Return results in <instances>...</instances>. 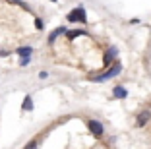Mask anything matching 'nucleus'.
I'll use <instances>...</instances> for the list:
<instances>
[{
  "label": "nucleus",
  "instance_id": "nucleus-1",
  "mask_svg": "<svg viewBox=\"0 0 151 149\" xmlns=\"http://www.w3.org/2000/svg\"><path fill=\"white\" fill-rule=\"evenodd\" d=\"M120 70H122V66L116 64V66H112L109 72H105V74H101V76H97V78H93V81H107V79H111V78H114V76H118Z\"/></svg>",
  "mask_w": 151,
  "mask_h": 149
},
{
  "label": "nucleus",
  "instance_id": "nucleus-2",
  "mask_svg": "<svg viewBox=\"0 0 151 149\" xmlns=\"http://www.w3.org/2000/svg\"><path fill=\"white\" fill-rule=\"evenodd\" d=\"M68 22H81L85 23V10L83 8H76L68 14Z\"/></svg>",
  "mask_w": 151,
  "mask_h": 149
},
{
  "label": "nucleus",
  "instance_id": "nucleus-3",
  "mask_svg": "<svg viewBox=\"0 0 151 149\" xmlns=\"http://www.w3.org/2000/svg\"><path fill=\"white\" fill-rule=\"evenodd\" d=\"M87 128L93 132V136H97V137L103 136V124L97 122V120H89V122H87Z\"/></svg>",
  "mask_w": 151,
  "mask_h": 149
},
{
  "label": "nucleus",
  "instance_id": "nucleus-4",
  "mask_svg": "<svg viewBox=\"0 0 151 149\" xmlns=\"http://www.w3.org/2000/svg\"><path fill=\"white\" fill-rule=\"evenodd\" d=\"M116 54H118V50H116V47L109 48V50H107V54H105V58H103V64H105V66H109V64H111V60H112V58L116 56Z\"/></svg>",
  "mask_w": 151,
  "mask_h": 149
},
{
  "label": "nucleus",
  "instance_id": "nucleus-5",
  "mask_svg": "<svg viewBox=\"0 0 151 149\" xmlns=\"http://www.w3.org/2000/svg\"><path fill=\"white\" fill-rule=\"evenodd\" d=\"M147 120H149V110H142L138 116V126H145Z\"/></svg>",
  "mask_w": 151,
  "mask_h": 149
},
{
  "label": "nucleus",
  "instance_id": "nucleus-6",
  "mask_svg": "<svg viewBox=\"0 0 151 149\" xmlns=\"http://www.w3.org/2000/svg\"><path fill=\"white\" fill-rule=\"evenodd\" d=\"M33 53V48L31 47H22V48H18V54L22 58H25V56H29V54Z\"/></svg>",
  "mask_w": 151,
  "mask_h": 149
},
{
  "label": "nucleus",
  "instance_id": "nucleus-7",
  "mask_svg": "<svg viewBox=\"0 0 151 149\" xmlns=\"http://www.w3.org/2000/svg\"><path fill=\"white\" fill-rule=\"evenodd\" d=\"M64 31H66L64 27H58V29H54L52 33H50V37H49V43H54V39H56V37L60 35V33H64Z\"/></svg>",
  "mask_w": 151,
  "mask_h": 149
},
{
  "label": "nucleus",
  "instance_id": "nucleus-8",
  "mask_svg": "<svg viewBox=\"0 0 151 149\" xmlns=\"http://www.w3.org/2000/svg\"><path fill=\"white\" fill-rule=\"evenodd\" d=\"M22 109H23V110H31V109H33V101H31V97H29V95H27L25 99H23Z\"/></svg>",
  "mask_w": 151,
  "mask_h": 149
},
{
  "label": "nucleus",
  "instance_id": "nucleus-9",
  "mask_svg": "<svg viewBox=\"0 0 151 149\" xmlns=\"http://www.w3.org/2000/svg\"><path fill=\"white\" fill-rule=\"evenodd\" d=\"M85 31H81V29H76V31H66V35H68V39H76V37H80V35H83Z\"/></svg>",
  "mask_w": 151,
  "mask_h": 149
},
{
  "label": "nucleus",
  "instance_id": "nucleus-10",
  "mask_svg": "<svg viewBox=\"0 0 151 149\" xmlns=\"http://www.w3.org/2000/svg\"><path fill=\"white\" fill-rule=\"evenodd\" d=\"M126 95H128V93H126L124 87H114V97H118V99H124Z\"/></svg>",
  "mask_w": 151,
  "mask_h": 149
},
{
  "label": "nucleus",
  "instance_id": "nucleus-11",
  "mask_svg": "<svg viewBox=\"0 0 151 149\" xmlns=\"http://www.w3.org/2000/svg\"><path fill=\"white\" fill-rule=\"evenodd\" d=\"M19 64H22V66H27V64H29V56L22 58V60H19Z\"/></svg>",
  "mask_w": 151,
  "mask_h": 149
},
{
  "label": "nucleus",
  "instance_id": "nucleus-12",
  "mask_svg": "<svg viewBox=\"0 0 151 149\" xmlns=\"http://www.w3.org/2000/svg\"><path fill=\"white\" fill-rule=\"evenodd\" d=\"M37 145H39V143H37V141H31V143L27 145V147H25V149H37Z\"/></svg>",
  "mask_w": 151,
  "mask_h": 149
},
{
  "label": "nucleus",
  "instance_id": "nucleus-13",
  "mask_svg": "<svg viewBox=\"0 0 151 149\" xmlns=\"http://www.w3.org/2000/svg\"><path fill=\"white\" fill-rule=\"evenodd\" d=\"M35 27L37 29H43V22H41V19H35Z\"/></svg>",
  "mask_w": 151,
  "mask_h": 149
}]
</instances>
